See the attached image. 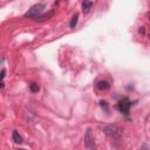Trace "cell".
<instances>
[{"label":"cell","instance_id":"obj_15","mask_svg":"<svg viewBox=\"0 0 150 150\" xmlns=\"http://www.w3.org/2000/svg\"><path fill=\"white\" fill-rule=\"evenodd\" d=\"M148 18H149V21H150V14H149V15H148Z\"/></svg>","mask_w":150,"mask_h":150},{"label":"cell","instance_id":"obj_2","mask_svg":"<svg viewBox=\"0 0 150 150\" xmlns=\"http://www.w3.org/2000/svg\"><path fill=\"white\" fill-rule=\"evenodd\" d=\"M103 133H105L107 136L112 137V138H120V137L122 136V130H121L117 126H115V124L106 126V127L103 128Z\"/></svg>","mask_w":150,"mask_h":150},{"label":"cell","instance_id":"obj_5","mask_svg":"<svg viewBox=\"0 0 150 150\" xmlns=\"http://www.w3.org/2000/svg\"><path fill=\"white\" fill-rule=\"evenodd\" d=\"M96 87H97L98 90L107 91V90H109V88H110V83H109L108 81H106V80H100V81L96 83Z\"/></svg>","mask_w":150,"mask_h":150},{"label":"cell","instance_id":"obj_17","mask_svg":"<svg viewBox=\"0 0 150 150\" xmlns=\"http://www.w3.org/2000/svg\"><path fill=\"white\" fill-rule=\"evenodd\" d=\"M149 39H150V34H149Z\"/></svg>","mask_w":150,"mask_h":150},{"label":"cell","instance_id":"obj_13","mask_svg":"<svg viewBox=\"0 0 150 150\" xmlns=\"http://www.w3.org/2000/svg\"><path fill=\"white\" fill-rule=\"evenodd\" d=\"M5 76H6V70L3 68V69H1V82H4V79H5Z\"/></svg>","mask_w":150,"mask_h":150},{"label":"cell","instance_id":"obj_16","mask_svg":"<svg viewBox=\"0 0 150 150\" xmlns=\"http://www.w3.org/2000/svg\"><path fill=\"white\" fill-rule=\"evenodd\" d=\"M18 150H26V149H18Z\"/></svg>","mask_w":150,"mask_h":150},{"label":"cell","instance_id":"obj_4","mask_svg":"<svg viewBox=\"0 0 150 150\" xmlns=\"http://www.w3.org/2000/svg\"><path fill=\"white\" fill-rule=\"evenodd\" d=\"M130 106H131L130 100L127 98V97H123V98L120 100L119 103H117V109H119V112L122 113L123 115H128V114H129Z\"/></svg>","mask_w":150,"mask_h":150},{"label":"cell","instance_id":"obj_9","mask_svg":"<svg viewBox=\"0 0 150 150\" xmlns=\"http://www.w3.org/2000/svg\"><path fill=\"white\" fill-rule=\"evenodd\" d=\"M77 20H79V14L75 13V14L72 17V20H70V22H69V27H70V28H75V26L77 25Z\"/></svg>","mask_w":150,"mask_h":150},{"label":"cell","instance_id":"obj_14","mask_svg":"<svg viewBox=\"0 0 150 150\" xmlns=\"http://www.w3.org/2000/svg\"><path fill=\"white\" fill-rule=\"evenodd\" d=\"M140 33L144 34V27H141V28H140Z\"/></svg>","mask_w":150,"mask_h":150},{"label":"cell","instance_id":"obj_8","mask_svg":"<svg viewBox=\"0 0 150 150\" xmlns=\"http://www.w3.org/2000/svg\"><path fill=\"white\" fill-rule=\"evenodd\" d=\"M12 138H13V141H14L17 144H21V143H22V137H21V135H20L17 130H14V131H13V134H12Z\"/></svg>","mask_w":150,"mask_h":150},{"label":"cell","instance_id":"obj_7","mask_svg":"<svg viewBox=\"0 0 150 150\" xmlns=\"http://www.w3.org/2000/svg\"><path fill=\"white\" fill-rule=\"evenodd\" d=\"M54 15V11H49L48 13H43L41 17H39L35 21H45V20H48V19H51L52 17Z\"/></svg>","mask_w":150,"mask_h":150},{"label":"cell","instance_id":"obj_3","mask_svg":"<svg viewBox=\"0 0 150 150\" xmlns=\"http://www.w3.org/2000/svg\"><path fill=\"white\" fill-rule=\"evenodd\" d=\"M84 145L89 150H94L95 149V136H94V131H93L91 128H88L86 130V134H84Z\"/></svg>","mask_w":150,"mask_h":150},{"label":"cell","instance_id":"obj_11","mask_svg":"<svg viewBox=\"0 0 150 150\" xmlns=\"http://www.w3.org/2000/svg\"><path fill=\"white\" fill-rule=\"evenodd\" d=\"M100 106H101L102 109H105L106 112H108V103H107V101H103V100H102V101L100 102Z\"/></svg>","mask_w":150,"mask_h":150},{"label":"cell","instance_id":"obj_1","mask_svg":"<svg viewBox=\"0 0 150 150\" xmlns=\"http://www.w3.org/2000/svg\"><path fill=\"white\" fill-rule=\"evenodd\" d=\"M46 8L45 4H36L34 6H32L26 13H25V18H31L33 20H36L39 17H41L43 14V10Z\"/></svg>","mask_w":150,"mask_h":150},{"label":"cell","instance_id":"obj_12","mask_svg":"<svg viewBox=\"0 0 150 150\" xmlns=\"http://www.w3.org/2000/svg\"><path fill=\"white\" fill-rule=\"evenodd\" d=\"M140 150H150V148H149V145L147 144V143H143L142 145H141V149Z\"/></svg>","mask_w":150,"mask_h":150},{"label":"cell","instance_id":"obj_10","mask_svg":"<svg viewBox=\"0 0 150 150\" xmlns=\"http://www.w3.org/2000/svg\"><path fill=\"white\" fill-rule=\"evenodd\" d=\"M29 89H31L32 93H38L39 89H40V87H39V84H36V83H32V84H29Z\"/></svg>","mask_w":150,"mask_h":150},{"label":"cell","instance_id":"obj_6","mask_svg":"<svg viewBox=\"0 0 150 150\" xmlns=\"http://www.w3.org/2000/svg\"><path fill=\"white\" fill-rule=\"evenodd\" d=\"M81 6H82V12H83V14H88V13L90 12L91 7H93V1H83V3L81 4Z\"/></svg>","mask_w":150,"mask_h":150}]
</instances>
